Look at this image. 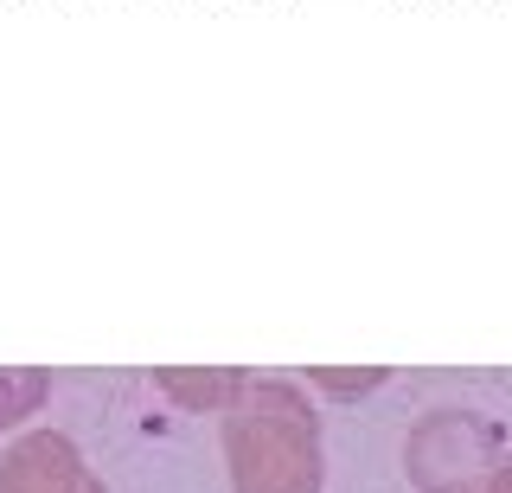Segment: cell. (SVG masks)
Segmentation results:
<instances>
[{
  "label": "cell",
  "instance_id": "obj_3",
  "mask_svg": "<svg viewBox=\"0 0 512 493\" xmlns=\"http://www.w3.org/2000/svg\"><path fill=\"white\" fill-rule=\"evenodd\" d=\"M0 493H109L64 429H26L0 449Z\"/></svg>",
  "mask_w": 512,
  "mask_h": 493
},
{
  "label": "cell",
  "instance_id": "obj_7",
  "mask_svg": "<svg viewBox=\"0 0 512 493\" xmlns=\"http://www.w3.org/2000/svg\"><path fill=\"white\" fill-rule=\"evenodd\" d=\"M487 493H512V455L493 468V481H487Z\"/></svg>",
  "mask_w": 512,
  "mask_h": 493
},
{
  "label": "cell",
  "instance_id": "obj_6",
  "mask_svg": "<svg viewBox=\"0 0 512 493\" xmlns=\"http://www.w3.org/2000/svg\"><path fill=\"white\" fill-rule=\"evenodd\" d=\"M308 378L327 391H372V385H384V365H365V372H308Z\"/></svg>",
  "mask_w": 512,
  "mask_h": 493
},
{
  "label": "cell",
  "instance_id": "obj_4",
  "mask_svg": "<svg viewBox=\"0 0 512 493\" xmlns=\"http://www.w3.org/2000/svg\"><path fill=\"white\" fill-rule=\"evenodd\" d=\"M154 385L180 410H192V417H218V410L250 385V372H237V365H160Z\"/></svg>",
  "mask_w": 512,
  "mask_h": 493
},
{
  "label": "cell",
  "instance_id": "obj_2",
  "mask_svg": "<svg viewBox=\"0 0 512 493\" xmlns=\"http://www.w3.org/2000/svg\"><path fill=\"white\" fill-rule=\"evenodd\" d=\"M506 461V436L480 410H429L404 442V474L416 493H487Z\"/></svg>",
  "mask_w": 512,
  "mask_h": 493
},
{
  "label": "cell",
  "instance_id": "obj_5",
  "mask_svg": "<svg viewBox=\"0 0 512 493\" xmlns=\"http://www.w3.org/2000/svg\"><path fill=\"white\" fill-rule=\"evenodd\" d=\"M52 397V372L45 365H0V436L39 417V404Z\"/></svg>",
  "mask_w": 512,
  "mask_h": 493
},
{
  "label": "cell",
  "instance_id": "obj_1",
  "mask_svg": "<svg viewBox=\"0 0 512 493\" xmlns=\"http://www.w3.org/2000/svg\"><path fill=\"white\" fill-rule=\"evenodd\" d=\"M224 417V468L237 493H320V417L308 391L288 378H250Z\"/></svg>",
  "mask_w": 512,
  "mask_h": 493
}]
</instances>
